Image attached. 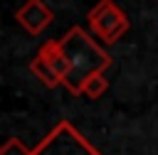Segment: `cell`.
I'll use <instances>...</instances> for the list:
<instances>
[{"label":"cell","instance_id":"6da1fadb","mask_svg":"<svg viewBox=\"0 0 158 155\" xmlns=\"http://www.w3.org/2000/svg\"><path fill=\"white\" fill-rule=\"evenodd\" d=\"M59 44L69 59V74L64 76L62 84L74 96L81 93V86L91 74H104L111 66V54L106 49H101L99 42L91 39L79 25L69 27V32L59 39Z\"/></svg>","mask_w":158,"mask_h":155},{"label":"cell","instance_id":"7a4b0ae2","mask_svg":"<svg viewBox=\"0 0 158 155\" xmlns=\"http://www.w3.org/2000/svg\"><path fill=\"white\" fill-rule=\"evenodd\" d=\"M32 155H104L99 148H94L69 121H59L37 148H32Z\"/></svg>","mask_w":158,"mask_h":155},{"label":"cell","instance_id":"3957f363","mask_svg":"<svg viewBox=\"0 0 158 155\" xmlns=\"http://www.w3.org/2000/svg\"><path fill=\"white\" fill-rule=\"evenodd\" d=\"M86 22H89V30L96 39H101L104 44H114L116 39H121L131 22H128V15L114 2V0H99L89 15H86Z\"/></svg>","mask_w":158,"mask_h":155},{"label":"cell","instance_id":"277c9868","mask_svg":"<svg viewBox=\"0 0 158 155\" xmlns=\"http://www.w3.org/2000/svg\"><path fill=\"white\" fill-rule=\"evenodd\" d=\"M15 20L20 27H25L30 34H40L44 32L52 20H54V12L49 10V5L44 0H27L25 5H20L15 10Z\"/></svg>","mask_w":158,"mask_h":155},{"label":"cell","instance_id":"5b68a950","mask_svg":"<svg viewBox=\"0 0 158 155\" xmlns=\"http://www.w3.org/2000/svg\"><path fill=\"white\" fill-rule=\"evenodd\" d=\"M40 54L49 62V66H52V69L57 71V76L64 81V76L69 74V59H67V54H64L59 39H49V42H44V44L40 47Z\"/></svg>","mask_w":158,"mask_h":155},{"label":"cell","instance_id":"8992f818","mask_svg":"<svg viewBox=\"0 0 158 155\" xmlns=\"http://www.w3.org/2000/svg\"><path fill=\"white\" fill-rule=\"evenodd\" d=\"M30 71H32V74L44 84V86H49V89H54V86H59V84H62V79L57 76V71L49 66V62H47L40 52L32 57V62H30Z\"/></svg>","mask_w":158,"mask_h":155},{"label":"cell","instance_id":"52a82bcc","mask_svg":"<svg viewBox=\"0 0 158 155\" xmlns=\"http://www.w3.org/2000/svg\"><path fill=\"white\" fill-rule=\"evenodd\" d=\"M106 89H109V79H106L104 74H91V76L84 81V86H81V96H86V98H99V96L106 93Z\"/></svg>","mask_w":158,"mask_h":155},{"label":"cell","instance_id":"ba28073f","mask_svg":"<svg viewBox=\"0 0 158 155\" xmlns=\"http://www.w3.org/2000/svg\"><path fill=\"white\" fill-rule=\"evenodd\" d=\"M0 155H32V150L20 140V138H7L0 148Z\"/></svg>","mask_w":158,"mask_h":155}]
</instances>
